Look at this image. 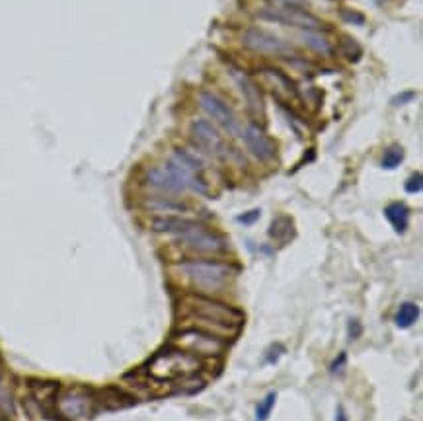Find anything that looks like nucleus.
Wrapping results in <instances>:
<instances>
[{"mask_svg": "<svg viewBox=\"0 0 423 421\" xmlns=\"http://www.w3.org/2000/svg\"><path fill=\"white\" fill-rule=\"evenodd\" d=\"M283 351H285V349H283V345H281V343H276V345H273V347H271V349L267 351L266 361L267 363H277V359H279V357L283 355Z\"/></svg>", "mask_w": 423, "mask_h": 421, "instance_id": "c85d7f7f", "label": "nucleus"}, {"mask_svg": "<svg viewBox=\"0 0 423 421\" xmlns=\"http://www.w3.org/2000/svg\"><path fill=\"white\" fill-rule=\"evenodd\" d=\"M166 168L174 174L177 182L189 189H193L195 193H201V196H207L209 191V186H207L205 177H203V168H205V162L203 158H199L197 154H193L191 150L187 148H177L174 152V157L168 160Z\"/></svg>", "mask_w": 423, "mask_h": 421, "instance_id": "20e7f679", "label": "nucleus"}, {"mask_svg": "<svg viewBox=\"0 0 423 421\" xmlns=\"http://www.w3.org/2000/svg\"><path fill=\"white\" fill-rule=\"evenodd\" d=\"M234 79H237V84L240 92H242V96L246 100L248 108L252 109L256 116L257 113L264 116V113H266V102H264V96H262V92L257 88L256 82L250 79L248 74L238 72V70H234Z\"/></svg>", "mask_w": 423, "mask_h": 421, "instance_id": "2eb2a0df", "label": "nucleus"}, {"mask_svg": "<svg viewBox=\"0 0 423 421\" xmlns=\"http://www.w3.org/2000/svg\"><path fill=\"white\" fill-rule=\"evenodd\" d=\"M147 205L150 207V209H154V211H164V213H174V215H179V213H187V211H189V207L184 205V203H177V201H172V199H162V197L148 201Z\"/></svg>", "mask_w": 423, "mask_h": 421, "instance_id": "412c9836", "label": "nucleus"}, {"mask_svg": "<svg viewBox=\"0 0 423 421\" xmlns=\"http://www.w3.org/2000/svg\"><path fill=\"white\" fill-rule=\"evenodd\" d=\"M191 133L195 137L197 145L205 148L209 154H213V157H225L227 154V143H225L223 135L218 133V129L211 121H207V119L193 121Z\"/></svg>", "mask_w": 423, "mask_h": 421, "instance_id": "f8f14e48", "label": "nucleus"}, {"mask_svg": "<svg viewBox=\"0 0 423 421\" xmlns=\"http://www.w3.org/2000/svg\"><path fill=\"white\" fill-rule=\"evenodd\" d=\"M417 318H420V306L413 303H404L402 306L398 308L394 322H396L398 328L406 330V328H410V326L417 322Z\"/></svg>", "mask_w": 423, "mask_h": 421, "instance_id": "6ab92c4d", "label": "nucleus"}, {"mask_svg": "<svg viewBox=\"0 0 423 421\" xmlns=\"http://www.w3.org/2000/svg\"><path fill=\"white\" fill-rule=\"evenodd\" d=\"M179 310L195 322L197 330L213 333L217 337H234L244 322V314L238 308L203 294H189L182 301Z\"/></svg>", "mask_w": 423, "mask_h": 421, "instance_id": "f257e3e1", "label": "nucleus"}, {"mask_svg": "<svg viewBox=\"0 0 423 421\" xmlns=\"http://www.w3.org/2000/svg\"><path fill=\"white\" fill-rule=\"evenodd\" d=\"M174 345L199 357H218L227 349V343L223 337H217L213 333H207L197 328H187L174 335Z\"/></svg>", "mask_w": 423, "mask_h": 421, "instance_id": "423d86ee", "label": "nucleus"}, {"mask_svg": "<svg viewBox=\"0 0 423 421\" xmlns=\"http://www.w3.org/2000/svg\"><path fill=\"white\" fill-rule=\"evenodd\" d=\"M344 18L347 22H357V24H363V16H361V14H353V12H351V14H347V12H344Z\"/></svg>", "mask_w": 423, "mask_h": 421, "instance_id": "473e14b6", "label": "nucleus"}, {"mask_svg": "<svg viewBox=\"0 0 423 421\" xmlns=\"http://www.w3.org/2000/svg\"><path fill=\"white\" fill-rule=\"evenodd\" d=\"M345 363H347V353H340L334 359V363L330 365V372L332 374H342L345 369Z\"/></svg>", "mask_w": 423, "mask_h": 421, "instance_id": "cd10ccee", "label": "nucleus"}, {"mask_svg": "<svg viewBox=\"0 0 423 421\" xmlns=\"http://www.w3.org/2000/svg\"><path fill=\"white\" fill-rule=\"evenodd\" d=\"M147 182L154 187V189L162 191V193H170V196H176V193H182V191H184V186L177 182L174 174H172L166 166L150 168L147 174Z\"/></svg>", "mask_w": 423, "mask_h": 421, "instance_id": "dca6fc26", "label": "nucleus"}, {"mask_svg": "<svg viewBox=\"0 0 423 421\" xmlns=\"http://www.w3.org/2000/svg\"><path fill=\"white\" fill-rule=\"evenodd\" d=\"M28 388L33 394V398L38 402L43 413H47V408H55L57 410V396H59L61 384L57 381H45V379H28L26 381Z\"/></svg>", "mask_w": 423, "mask_h": 421, "instance_id": "4468645a", "label": "nucleus"}, {"mask_svg": "<svg viewBox=\"0 0 423 421\" xmlns=\"http://www.w3.org/2000/svg\"><path fill=\"white\" fill-rule=\"evenodd\" d=\"M242 41L248 49L256 51V53H266V55H277V57H295V49L291 47V43L281 40L279 35L271 33L267 30H260V28H250L244 31Z\"/></svg>", "mask_w": 423, "mask_h": 421, "instance_id": "6e6552de", "label": "nucleus"}, {"mask_svg": "<svg viewBox=\"0 0 423 421\" xmlns=\"http://www.w3.org/2000/svg\"><path fill=\"white\" fill-rule=\"evenodd\" d=\"M291 235H293V223H291L289 216H277L269 226V236L276 238V240L285 242L287 238H291Z\"/></svg>", "mask_w": 423, "mask_h": 421, "instance_id": "aec40b11", "label": "nucleus"}, {"mask_svg": "<svg viewBox=\"0 0 423 421\" xmlns=\"http://www.w3.org/2000/svg\"><path fill=\"white\" fill-rule=\"evenodd\" d=\"M177 242L193 250L197 254H225L228 250L227 240L221 235H217L215 230L207 228L205 225L197 223V221H191V225L187 226L184 232L176 235Z\"/></svg>", "mask_w": 423, "mask_h": 421, "instance_id": "39448f33", "label": "nucleus"}, {"mask_svg": "<svg viewBox=\"0 0 423 421\" xmlns=\"http://www.w3.org/2000/svg\"><path fill=\"white\" fill-rule=\"evenodd\" d=\"M201 369L195 355L179 347H166L158 351L147 365V372L154 381H186Z\"/></svg>", "mask_w": 423, "mask_h": 421, "instance_id": "f03ea898", "label": "nucleus"}, {"mask_svg": "<svg viewBox=\"0 0 423 421\" xmlns=\"http://www.w3.org/2000/svg\"><path fill=\"white\" fill-rule=\"evenodd\" d=\"M271 2H277L281 6H301V4H305V0H271Z\"/></svg>", "mask_w": 423, "mask_h": 421, "instance_id": "2f4dec72", "label": "nucleus"}, {"mask_svg": "<svg viewBox=\"0 0 423 421\" xmlns=\"http://www.w3.org/2000/svg\"><path fill=\"white\" fill-rule=\"evenodd\" d=\"M260 216V211H252V213H248V215H242L238 221L240 223H246V225H250V223H254V219H257Z\"/></svg>", "mask_w": 423, "mask_h": 421, "instance_id": "7c9ffc66", "label": "nucleus"}, {"mask_svg": "<svg viewBox=\"0 0 423 421\" xmlns=\"http://www.w3.org/2000/svg\"><path fill=\"white\" fill-rule=\"evenodd\" d=\"M0 408H2V411H6L8 415L14 413V400H12V394L2 386V382H0Z\"/></svg>", "mask_w": 423, "mask_h": 421, "instance_id": "a878e982", "label": "nucleus"}, {"mask_svg": "<svg viewBox=\"0 0 423 421\" xmlns=\"http://www.w3.org/2000/svg\"><path fill=\"white\" fill-rule=\"evenodd\" d=\"M305 40L308 41V45H310L312 49L320 51V53H330V51H332V45H330L324 38H320L318 31H305Z\"/></svg>", "mask_w": 423, "mask_h": 421, "instance_id": "393cba45", "label": "nucleus"}, {"mask_svg": "<svg viewBox=\"0 0 423 421\" xmlns=\"http://www.w3.org/2000/svg\"><path fill=\"white\" fill-rule=\"evenodd\" d=\"M276 402H277V392L271 390L269 394H267L264 400L260 402L256 406V421H267L269 420V415H271V411H273V408H276Z\"/></svg>", "mask_w": 423, "mask_h": 421, "instance_id": "5701e85b", "label": "nucleus"}, {"mask_svg": "<svg viewBox=\"0 0 423 421\" xmlns=\"http://www.w3.org/2000/svg\"><path fill=\"white\" fill-rule=\"evenodd\" d=\"M423 187V177L420 172H415L413 176L408 177V182H406V191L408 193H420Z\"/></svg>", "mask_w": 423, "mask_h": 421, "instance_id": "bb28decb", "label": "nucleus"}, {"mask_svg": "<svg viewBox=\"0 0 423 421\" xmlns=\"http://www.w3.org/2000/svg\"><path fill=\"white\" fill-rule=\"evenodd\" d=\"M262 72L266 74L267 79H271L273 82H277L281 88H283V92H287V94H293V96H296V86H295V82L293 80L289 79L287 77L285 72H281V70H277V69H262Z\"/></svg>", "mask_w": 423, "mask_h": 421, "instance_id": "4be33fe9", "label": "nucleus"}, {"mask_svg": "<svg viewBox=\"0 0 423 421\" xmlns=\"http://www.w3.org/2000/svg\"><path fill=\"white\" fill-rule=\"evenodd\" d=\"M361 330H363V328H361V324L357 322V320H351V322H349V337H351V340H357V337L361 335Z\"/></svg>", "mask_w": 423, "mask_h": 421, "instance_id": "c756f323", "label": "nucleus"}, {"mask_svg": "<svg viewBox=\"0 0 423 421\" xmlns=\"http://www.w3.org/2000/svg\"><path fill=\"white\" fill-rule=\"evenodd\" d=\"M177 269L186 275L197 289L207 293L225 289L228 281L237 275V269L232 265L215 262V260H186L177 265Z\"/></svg>", "mask_w": 423, "mask_h": 421, "instance_id": "7ed1b4c3", "label": "nucleus"}, {"mask_svg": "<svg viewBox=\"0 0 423 421\" xmlns=\"http://www.w3.org/2000/svg\"><path fill=\"white\" fill-rule=\"evenodd\" d=\"M199 104H201V108L207 111V116L213 119V121H217L223 129H227L228 133H232V135H234V133H240V123H238L237 113H234L227 102L221 98V96H217L215 92H209V90L201 92Z\"/></svg>", "mask_w": 423, "mask_h": 421, "instance_id": "9d476101", "label": "nucleus"}, {"mask_svg": "<svg viewBox=\"0 0 423 421\" xmlns=\"http://www.w3.org/2000/svg\"><path fill=\"white\" fill-rule=\"evenodd\" d=\"M57 411L61 420H80L86 418L94 408V394L84 388H72L57 396Z\"/></svg>", "mask_w": 423, "mask_h": 421, "instance_id": "1a4fd4ad", "label": "nucleus"}, {"mask_svg": "<svg viewBox=\"0 0 423 421\" xmlns=\"http://www.w3.org/2000/svg\"><path fill=\"white\" fill-rule=\"evenodd\" d=\"M384 215L390 221V225L398 230L404 232L408 228V221H410V209L404 205V203H390V205L384 209Z\"/></svg>", "mask_w": 423, "mask_h": 421, "instance_id": "a211bd4d", "label": "nucleus"}, {"mask_svg": "<svg viewBox=\"0 0 423 421\" xmlns=\"http://www.w3.org/2000/svg\"><path fill=\"white\" fill-rule=\"evenodd\" d=\"M137 404V398L129 392L115 388V386H109L99 390L98 394H94V408L106 411H115V410H125Z\"/></svg>", "mask_w": 423, "mask_h": 421, "instance_id": "ddd939ff", "label": "nucleus"}, {"mask_svg": "<svg viewBox=\"0 0 423 421\" xmlns=\"http://www.w3.org/2000/svg\"><path fill=\"white\" fill-rule=\"evenodd\" d=\"M240 137L244 141L248 150L260 160V162H271L277 157L276 143L267 135L264 129L256 123H248L246 127L240 129Z\"/></svg>", "mask_w": 423, "mask_h": 421, "instance_id": "9b49d317", "label": "nucleus"}, {"mask_svg": "<svg viewBox=\"0 0 423 421\" xmlns=\"http://www.w3.org/2000/svg\"><path fill=\"white\" fill-rule=\"evenodd\" d=\"M335 421H347V415H345V410L340 406L337 411H335Z\"/></svg>", "mask_w": 423, "mask_h": 421, "instance_id": "72a5a7b5", "label": "nucleus"}, {"mask_svg": "<svg viewBox=\"0 0 423 421\" xmlns=\"http://www.w3.org/2000/svg\"><path fill=\"white\" fill-rule=\"evenodd\" d=\"M189 225H191V221L182 219V216H160V219H154L152 230L166 232V235H179V232H184Z\"/></svg>", "mask_w": 423, "mask_h": 421, "instance_id": "f3484780", "label": "nucleus"}, {"mask_svg": "<svg viewBox=\"0 0 423 421\" xmlns=\"http://www.w3.org/2000/svg\"><path fill=\"white\" fill-rule=\"evenodd\" d=\"M260 18L267 22H276L291 28H298L303 31H322L326 30L324 22L316 18L314 14L306 12L301 6H279V8H266L260 12Z\"/></svg>", "mask_w": 423, "mask_h": 421, "instance_id": "0eeeda50", "label": "nucleus"}, {"mask_svg": "<svg viewBox=\"0 0 423 421\" xmlns=\"http://www.w3.org/2000/svg\"><path fill=\"white\" fill-rule=\"evenodd\" d=\"M404 158V150L400 147H390L386 152H384L383 157V168H386V170H392V168H396L400 162H402Z\"/></svg>", "mask_w": 423, "mask_h": 421, "instance_id": "b1692460", "label": "nucleus"}]
</instances>
